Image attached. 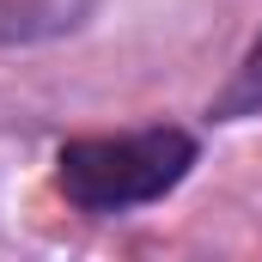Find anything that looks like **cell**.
Returning a JSON list of instances; mask_svg holds the SVG:
<instances>
[{
  "instance_id": "obj_1",
  "label": "cell",
  "mask_w": 262,
  "mask_h": 262,
  "mask_svg": "<svg viewBox=\"0 0 262 262\" xmlns=\"http://www.w3.org/2000/svg\"><path fill=\"white\" fill-rule=\"evenodd\" d=\"M195 165V140L183 128H134V134H98L67 140L55 159V183L85 213H128L171 195Z\"/></svg>"
},
{
  "instance_id": "obj_2",
  "label": "cell",
  "mask_w": 262,
  "mask_h": 262,
  "mask_svg": "<svg viewBox=\"0 0 262 262\" xmlns=\"http://www.w3.org/2000/svg\"><path fill=\"white\" fill-rule=\"evenodd\" d=\"M92 0H0V43H43L85 18Z\"/></svg>"
},
{
  "instance_id": "obj_3",
  "label": "cell",
  "mask_w": 262,
  "mask_h": 262,
  "mask_svg": "<svg viewBox=\"0 0 262 262\" xmlns=\"http://www.w3.org/2000/svg\"><path fill=\"white\" fill-rule=\"evenodd\" d=\"M213 116H226V122H238V116H262V31H256V43H250V55L238 61L232 85L220 92Z\"/></svg>"
}]
</instances>
